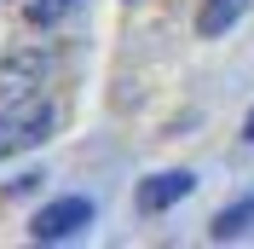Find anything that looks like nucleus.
Returning a JSON list of instances; mask_svg holds the SVG:
<instances>
[{
    "label": "nucleus",
    "mask_w": 254,
    "mask_h": 249,
    "mask_svg": "<svg viewBox=\"0 0 254 249\" xmlns=\"http://www.w3.org/2000/svg\"><path fill=\"white\" fill-rule=\"evenodd\" d=\"M52 76V52L47 47H23L12 58H0V105H12V99H35L47 87Z\"/></svg>",
    "instance_id": "nucleus-2"
},
{
    "label": "nucleus",
    "mask_w": 254,
    "mask_h": 249,
    "mask_svg": "<svg viewBox=\"0 0 254 249\" xmlns=\"http://www.w3.org/2000/svg\"><path fill=\"white\" fill-rule=\"evenodd\" d=\"M87 226H93V197H52L29 220V238L35 244H64V238L87 232Z\"/></svg>",
    "instance_id": "nucleus-3"
},
{
    "label": "nucleus",
    "mask_w": 254,
    "mask_h": 249,
    "mask_svg": "<svg viewBox=\"0 0 254 249\" xmlns=\"http://www.w3.org/2000/svg\"><path fill=\"white\" fill-rule=\"evenodd\" d=\"M52 127H58V110L47 99H12V105H0V156H17V151H35L41 139H52Z\"/></svg>",
    "instance_id": "nucleus-1"
},
{
    "label": "nucleus",
    "mask_w": 254,
    "mask_h": 249,
    "mask_svg": "<svg viewBox=\"0 0 254 249\" xmlns=\"http://www.w3.org/2000/svg\"><path fill=\"white\" fill-rule=\"evenodd\" d=\"M243 139H249V145H254V110H249V122H243Z\"/></svg>",
    "instance_id": "nucleus-8"
},
{
    "label": "nucleus",
    "mask_w": 254,
    "mask_h": 249,
    "mask_svg": "<svg viewBox=\"0 0 254 249\" xmlns=\"http://www.w3.org/2000/svg\"><path fill=\"white\" fill-rule=\"evenodd\" d=\"M196 191V174H185V168H168V174H150L139 186V209L144 215H162V209H174L179 197H190Z\"/></svg>",
    "instance_id": "nucleus-4"
},
{
    "label": "nucleus",
    "mask_w": 254,
    "mask_h": 249,
    "mask_svg": "<svg viewBox=\"0 0 254 249\" xmlns=\"http://www.w3.org/2000/svg\"><path fill=\"white\" fill-rule=\"evenodd\" d=\"M249 226H254V197H243V203H231V209H220V215L208 220V238L225 244V238H243Z\"/></svg>",
    "instance_id": "nucleus-6"
},
{
    "label": "nucleus",
    "mask_w": 254,
    "mask_h": 249,
    "mask_svg": "<svg viewBox=\"0 0 254 249\" xmlns=\"http://www.w3.org/2000/svg\"><path fill=\"white\" fill-rule=\"evenodd\" d=\"M75 6L81 0H29V6H23V23H29V29H52V23L69 17Z\"/></svg>",
    "instance_id": "nucleus-7"
},
{
    "label": "nucleus",
    "mask_w": 254,
    "mask_h": 249,
    "mask_svg": "<svg viewBox=\"0 0 254 249\" xmlns=\"http://www.w3.org/2000/svg\"><path fill=\"white\" fill-rule=\"evenodd\" d=\"M243 12H249V0H202V12H196V29L214 41V35H225Z\"/></svg>",
    "instance_id": "nucleus-5"
}]
</instances>
